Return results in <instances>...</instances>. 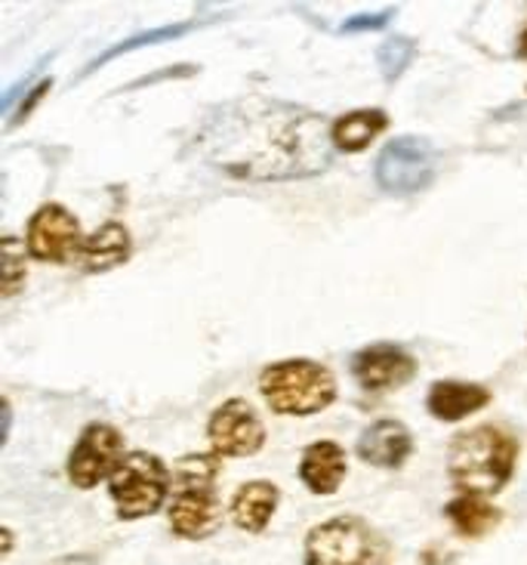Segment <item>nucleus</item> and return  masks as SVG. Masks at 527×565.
<instances>
[{
  "label": "nucleus",
  "instance_id": "423d86ee",
  "mask_svg": "<svg viewBox=\"0 0 527 565\" xmlns=\"http://www.w3.org/2000/svg\"><path fill=\"white\" fill-rule=\"evenodd\" d=\"M173 486V473L164 460L149 451H130L111 473V501L121 520H142L158 513Z\"/></svg>",
  "mask_w": 527,
  "mask_h": 565
},
{
  "label": "nucleus",
  "instance_id": "2eb2a0df",
  "mask_svg": "<svg viewBox=\"0 0 527 565\" xmlns=\"http://www.w3.org/2000/svg\"><path fill=\"white\" fill-rule=\"evenodd\" d=\"M278 507V489L271 482H247L232 498V520L244 532H262Z\"/></svg>",
  "mask_w": 527,
  "mask_h": 565
},
{
  "label": "nucleus",
  "instance_id": "1a4fd4ad",
  "mask_svg": "<svg viewBox=\"0 0 527 565\" xmlns=\"http://www.w3.org/2000/svg\"><path fill=\"white\" fill-rule=\"evenodd\" d=\"M207 433L216 455L226 458H250L266 443V427L244 398H228L226 405H219L213 412Z\"/></svg>",
  "mask_w": 527,
  "mask_h": 565
},
{
  "label": "nucleus",
  "instance_id": "aec40b11",
  "mask_svg": "<svg viewBox=\"0 0 527 565\" xmlns=\"http://www.w3.org/2000/svg\"><path fill=\"white\" fill-rule=\"evenodd\" d=\"M25 281V245L3 238V297H13Z\"/></svg>",
  "mask_w": 527,
  "mask_h": 565
},
{
  "label": "nucleus",
  "instance_id": "0eeeda50",
  "mask_svg": "<svg viewBox=\"0 0 527 565\" xmlns=\"http://www.w3.org/2000/svg\"><path fill=\"white\" fill-rule=\"evenodd\" d=\"M435 149L426 139L401 137L377 158V183L392 195H413L435 180Z\"/></svg>",
  "mask_w": 527,
  "mask_h": 565
},
{
  "label": "nucleus",
  "instance_id": "7ed1b4c3",
  "mask_svg": "<svg viewBox=\"0 0 527 565\" xmlns=\"http://www.w3.org/2000/svg\"><path fill=\"white\" fill-rule=\"evenodd\" d=\"M219 455H185L173 470L170 529L180 537L201 541L223 525V504L216 498Z\"/></svg>",
  "mask_w": 527,
  "mask_h": 565
},
{
  "label": "nucleus",
  "instance_id": "39448f33",
  "mask_svg": "<svg viewBox=\"0 0 527 565\" xmlns=\"http://www.w3.org/2000/svg\"><path fill=\"white\" fill-rule=\"evenodd\" d=\"M386 537L358 516H336L315 525L305 541V565H389Z\"/></svg>",
  "mask_w": 527,
  "mask_h": 565
},
{
  "label": "nucleus",
  "instance_id": "ddd939ff",
  "mask_svg": "<svg viewBox=\"0 0 527 565\" xmlns=\"http://www.w3.org/2000/svg\"><path fill=\"white\" fill-rule=\"evenodd\" d=\"M413 451V439L407 433L405 424L398 420H377L374 427H367L358 439V455L374 467H401Z\"/></svg>",
  "mask_w": 527,
  "mask_h": 565
},
{
  "label": "nucleus",
  "instance_id": "9d476101",
  "mask_svg": "<svg viewBox=\"0 0 527 565\" xmlns=\"http://www.w3.org/2000/svg\"><path fill=\"white\" fill-rule=\"evenodd\" d=\"M29 250L31 257L44 263H65L80 254V223L68 214L62 204H44L29 223Z\"/></svg>",
  "mask_w": 527,
  "mask_h": 565
},
{
  "label": "nucleus",
  "instance_id": "9b49d317",
  "mask_svg": "<svg viewBox=\"0 0 527 565\" xmlns=\"http://www.w3.org/2000/svg\"><path fill=\"white\" fill-rule=\"evenodd\" d=\"M352 374L370 393L405 386L417 374V359L395 343H374L352 359Z\"/></svg>",
  "mask_w": 527,
  "mask_h": 565
},
{
  "label": "nucleus",
  "instance_id": "20e7f679",
  "mask_svg": "<svg viewBox=\"0 0 527 565\" xmlns=\"http://www.w3.org/2000/svg\"><path fill=\"white\" fill-rule=\"evenodd\" d=\"M259 390L275 414H305L324 412L336 398V381L324 365L309 359H290L269 365L259 377Z\"/></svg>",
  "mask_w": 527,
  "mask_h": 565
},
{
  "label": "nucleus",
  "instance_id": "dca6fc26",
  "mask_svg": "<svg viewBox=\"0 0 527 565\" xmlns=\"http://www.w3.org/2000/svg\"><path fill=\"white\" fill-rule=\"evenodd\" d=\"M386 124H389V118L379 108H362V111L343 115L331 130L333 146L340 152H364L386 130Z\"/></svg>",
  "mask_w": 527,
  "mask_h": 565
},
{
  "label": "nucleus",
  "instance_id": "f8f14e48",
  "mask_svg": "<svg viewBox=\"0 0 527 565\" xmlns=\"http://www.w3.org/2000/svg\"><path fill=\"white\" fill-rule=\"evenodd\" d=\"M346 470V451L336 443L321 439V443L309 445V448L302 451L300 479L305 482V489L315 491V494H333V491L343 486Z\"/></svg>",
  "mask_w": 527,
  "mask_h": 565
},
{
  "label": "nucleus",
  "instance_id": "f3484780",
  "mask_svg": "<svg viewBox=\"0 0 527 565\" xmlns=\"http://www.w3.org/2000/svg\"><path fill=\"white\" fill-rule=\"evenodd\" d=\"M127 257H130V232L118 223H106L103 230L93 232L90 238H84V247H80V260L90 273L111 269Z\"/></svg>",
  "mask_w": 527,
  "mask_h": 565
},
{
  "label": "nucleus",
  "instance_id": "6ab92c4d",
  "mask_svg": "<svg viewBox=\"0 0 527 565\" xmlns=\"http://www.w3.org/2000/svg\"><path fill=\"white\" fill-rule=\"evenodd\" d=\"M410 60H413V41L410 38H389L379 46V68H383L386 81H395L401 75Z\"/></svg>",
  "mask_w": 527,
  "mask_h": 565
},
{
  "label": "nucleus",
  "instance_id": "412c9836",
  "mask_svg": "<svg viewBox=\"0 0 527 565\" xmlns=\"http://www.w3.org/2000/svg\"><path fill=\"white\" fill-rule=\"evenodd\" d=\"M392 15V10H386V13L379 15H355L352 22L343 25V31H367V29H379V25H386V19Z\"/></svg>",
  "mask_w": 527,
  "mask_h": 565
},
{
  "label": "nucleus",
  "instance_id": "4468645a",
  "mask_svg": "<svg viewBox=\"0 0 527 565\" xmlns=\"http://www.w3.org/2000/svg\"><path fill=\"white\" fill-rule=\"evenodd\" d=\"M491 402V393L478 386V383H460V381H438L429 390V414L453 424V420H463L466 414H475Z\"/></svg>",
  "mask_w": 527,
  "mask_h": 565
},
{
  "label": "nucleus",
  "instance_id": "a211bd4d",
  "mask_svg": "<svg viewBox=\"0 0 527 565\" xmlns=\"http://www.w3.org/2000/svg\"><path fill=\"white\" fill-rule=\"evenodd\" d=\"M448 520L463 537H484L499 525V510L482 494H460L448 504Z\"/></svg>",
  "mask_w": 527,
  "mask_h": 565
},
{
  "label": "nucleus",
  "instance_id": "4be33fe9",
  "mask_svg": "<svg viewBox=\"0 0 527 565\" xmlns=\"http://www.w3.org/2000/svg\"><path fill=\"white\" fill-rule=\"evenodd\" d=\"M62 565H96L93 559H87V556H72V559H65Z\"/></svg>",
  "mask_w": 527,
  "mask_h": 565
},
{
  "label": "nucleus",
  "instance_id": "f257e3e1",
  "mask_svg": "<svg viewBox=\"0 0 527 565\" xmlns=\"http://www.w3.org/2000/svg\"><path fill=\"white\" fill-rule=\"evenodd\" d=\"M333 127L302 106L247 96L216 108L197 130V152L238 180H302L331 164Z\"/></svg>",
  "mask_w": 527,
  "mask_h": 565
},
{
  "label": "nucleus",
  "instance_id": "6e6552de",
  "mask_svg": "<svg viewBox=\"0 0 527 565\" xmlns=\"http://www.w3.org/2000/svg\"><path fill=\"white\" fill-rule=\"evenodd\" d=\"M123 458L121 433L108 424H90L68 455V479L77 489H93L115 473Z\"/></svg>",
  "mask_w": 527,
  "mask_h": 565
},
{
  "label": "nucleus",
  "instance_id": "f03ea898",
  "mask_svg": "<svg viewBox=\"0 0 527 565\" xmlns=\"http://www.w3.org/2000/svg\"><path fill=\"white\" fill-rule=\"evenodd\" d=\"M518 443L499 427H475L460 433L451 445L448 470L463 494H497L513 479Z\"/></svg>",
  "mask_w": 527,
  "mask_h": 565
}]
</instances>
